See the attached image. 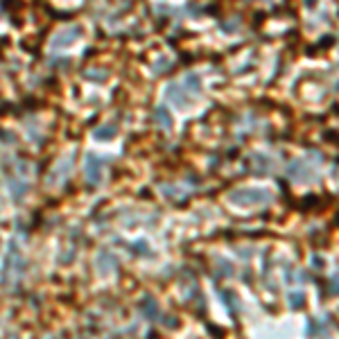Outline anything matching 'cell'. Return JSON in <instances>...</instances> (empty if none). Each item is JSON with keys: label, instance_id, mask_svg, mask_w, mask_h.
I'll return each mask as SVG.
<instances>
[{"label": "cell", "instance_id": "obj_1", "mask_svg": "<svg viewBox=\"0 0 339 339\" xmlns=\"http://www.w3.org/2000/svg\"><path fill=\"white\" fill-rule=\"evenodd\" d=\"M269 192H263V190H240V192H233L231 195V201L236 203H260V201H269Z\"/></svg>", "mask_w": 339, "mask_h": 339}, {"label": "cell", "instance_id": "obj_2", "mask_svg": "<svg viewBox=\"0 0 339 339\" xmlns=\"http://www.w3.org/2000/svg\"><path fill=\"white\" fill-rule=\"evenodd\" d=\"M100 168H102V161L97 159L95 154H88L86 156V179L88 184H100Z\"/></svg>", "mask_w": 339, "mask_h": 339}, {"label": "cell", "instance_id": "obj_3", "mask_svg": "<svg viewBox=\"0 0 339 339\" xmlns=\"http://www.w3.org/2000/svg\"><path fill=\"white\" fill-rule=\"evenodd\" d=\"M75 36H80V30H77V28H72L70 32L64 30V32H59L55 39H52V45H55V48H59V45H68L72 39H75Z\"/></svg>", "mask_w": 339, "mask_h": 339}, {"label": "cell", "instance_id": "obj_4", "mask_svg": "<svg viewBox=\"0 0 339 339\" xmlns=\"http://www.w3.org/2000/svg\"><path fill=\"white\" fill-rule=\"evenodd\" d=\"M140 310H145V312H147L145 317H149V319H154V317L159 315V307L154 305V301H152V299H145L143 303H140Z\"/></svg>", "mask_w": 339, "mask_h": 339}, {"label": "cell", "instance_id": "obj_5", "mask_svg": "<svg viewBox=\"0 0 339 339\" xmlns=\"http://www.w3.org/2000/svg\"><path fill=\"white\" fill-rule=\"evenodd\" d=\"M111 132L113 129H97V138H111Z\"/></svg>", "mask_w": 339, "mask_h": 339}, {"label": "cell", "instance_id": "obj_6", "mask_svg": "<svg viewBox=\"0 0 339 339\" xmlns=\"http://www.w3.org/2000/svg\"><path fill=\"white\" fill-rule=\"evenodd\" d=\"M292 305H301V294H292Z\"/></svg>", "mask_w": 339, "mask_h": 339}, {"label": "cell", "instance_id": "obj_7", "mask_svg": "<svg viewBox=\"0 0 339 339\" xmlns=\"http://www.w3.org/2000/svg\"><path fill=\"white\" fill-rule=\"evenodd\" d=\"M332 292H339V276L332 280Z\"/></svg>", "mask_w": 339, "mask_h": 339}]
</instances>
